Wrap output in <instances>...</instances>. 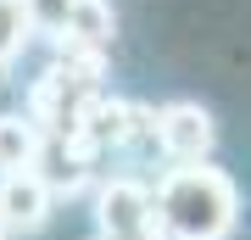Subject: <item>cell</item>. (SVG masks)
<instances>
[{
  "label": "cell",
  "instance_id": "cell-8",
  "mask_svg": "<svg viewBox=\"0 0 251 240\" xmlns=\"http://www.w3.org/2000/svg\"><path fill=\"white\" fill-rule=\"evenodd\" d=\"M34 151H39V129L23 112H0V173L34 168Z\"/></svg>",
  "mask_w": 251,
  "mask_h": 240
},
{
  "label": "cell",
  "instance_id": "cell-4",
  "mask_svg": "<svg viewBox=\"0 0 251 240\" xmlns=\"http://www.w3.org/2000/svg\"><path fill=\"white\" fill-rule=\"evenodd\" d=\"M50 207H56V196L45 190V179L34 168L0 173V229L6 235H39L50 223Z\"/></svg>",
  "mask_w": 251,
  "mask_h": 240
},
{
  "label": "cell",
  "instance_id": "cell-2",
  "mask_svg": "<svg viewBox=\"0 0 251 240\" xmlns=\"http://www.w3.org/2000/svg\"><path fill=\"white\" fill-rule=\"evenodd\" d=\"M95 223L100 240H151L156 229V201L140 179H106L95 190Z\"/></svg>",
  "mask_w": 251,
  "mask_h": 240
},
{
  "label": "cell",
  "instance_id": "cell-5",
  "mask_svg": "<svg viewBox=\"0 0 251 240\" xmlns=\"http://www.w3.org/2000/svg\"><path fill=\"white\" fill-rule=\"evenodd\" d=\"M128 123H134V101H123V95H84V107H78V134L73 140L84 145L90 157L100 151H128Z\"/></svg>",
  "mask_w": 251,
  "mask_h": 240
},
{
  "label": "cell",
  "instance_id": "cell-7",
  "mask_svg": "<svg viewBox=\"0 0 251 240\" xmlns=\"http://www.w3.org/2000/svg\"><path fill=\"white\" fill-rule=\"evenodd\" d=\"M117 17H112V0H73L67 28L56 34V51H112Z\"/></svg>",
  "mask_w": 251,
  "mask_h": 240
},
{
  "label": "cell",
  "instance_id": "cell-3",
  "mask_svg": "<svg viewBox=\"0 0 251 240\" xmlns=\"http://www.w3.org/2000/svg\"><path fill=\"white\" fill-rule=\"evenodd\" d=\"M212 145H218V123L201 101H168V107H156V151H168L173 162L196 168V162L212 157Z\"/></svg>",
  "mask_w": 251,
  "mask_h": 240
},
{
  "label": "cell",
  "instance_id": "cell-10",
  "mask_svg": "<svg viewBox=\"0 0 251 240\" xmlns=\"http://www.w3.org/2000/svg\"><path fill=\"white\" fill-rule=\"evenodd\" d=\"M23 11H28V28L34 34H62L67 28V11H73V0H23Z\"/></svg>",
  "mask_w": 251,
  "mask_h": 240
},
{
  "label": "cell",
  "instance_id": "cell-1",
  "mask_svg": "<svg viewBox=\"0 0 251 240\" xmlns=\"http://www.w3.org/2000/svg\"><path fill=\"white\" fill-rule=\"evenodd\" d=\"M156 229L162 240H229L240 223V190L224 168L196 162V168H173L156 185Z\"/></svg>",
  "mask_w": 251,
  "mask_h": 240
},
{
  "label": "cell",
  "instance_id": "cell-9",
  "mask_svg": "<svg viewBox=\"0 0 251 240\" xmlns=\"http://www.w3.org/2000/svg\"><path fill=\"white\" fill-rule=\"evenodd\" d=\"M28 39H34V28H28L23 0H0V67H11V62H17Z\"/></svg>",
  "mask_w": 251,
  "mask_h": 240
},
{
  "label": "cell",
  "instance_id": "cell-11",
  "mask_svg": "<svg viewBox=\"0 0 251 240\" xmlns=\"http://www.w3.org/2000/svg\"><path fill=\"white\" fill-rule=\"evenodd\" d=\"M0 240H11V235H6V229H0Z\"/></svg>",
  "mask_w": 251,
  "mask_h": 240
},
{
  "label": "cell",
  "instance_id": "cell-6",
  "mask_svg": "<svg viewBox=\"0 0 251 240\" xmlns=\"http://www.w3.org/2000/svg\"><path fill=\"white\" fill-rule=\"evenodd\" d=\"M34 173L45 179V190H50V196H78V190L95 179V157L84 151L78 140H50V134H39Z\"/></svg>",
  "mask_w": 251,
  "mask_h": 240
},
{
  "label": "cell",
  "instance_id": "cell-12",
  "mask_svg": "<svg viewBox=\"0 0 251 240\" xmlns=\"http://www.w3.org/2000/svg\"><path fill=\"white\" fill-rule=\"evenodd\" d=\"M95 240H100V235H95Z\"/></svg>",
  "mask_w": 251,
  "mask_h": 240
}]
</instances>
